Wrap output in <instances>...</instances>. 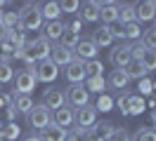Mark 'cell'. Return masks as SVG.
<instances>
[{
	"mask_svg": "<svg viewBox=\"0 0 156 141\" xmlns=\"http://www.w3.org/2000/svg\"><path fill=\"white\" fill-rule=\"evenodd\" d=\"M17 17H19V31H38L43 26V14H40L38 2H24Z\"/></svg>",
	"mask_w": 156,
	"mask_h": 141,
	"instance_id": "1",
	"label": "cell"
},
{
	"mask_svg": "<svg viewBox=\"0 0 156 141\" xmlns=\"http://www.w3.org/2000/svg\"><path fill=\"white\" fill-rule=\"evenodd\" d=\"M50 49H52V45H50L48 38H36V40H31V42H26V52H29V61L31 66H36L38 61H43V59H50Z\"/></svg>",
	"mask_w": 156,
	"mask_h": 141,
	"instance_id": "2",
	"label": "cell"
},
{
	"mask_svg": "<svg viewBox=\"0 0 156 141\" xmlns=\"http://www.w3.org/2000/svg\"><path fill=\"white\" fill-rule=\"evenodd\" d=\"M33 71V75H36V82H55L57 80V75H59V68L50 59H43V61H38V64L31 68Z\"/></svg>",
	"mask_w": 156,
	"mask_h": 141,
	"instance_id": "3",
	"label": "cell"
},
{
	"mask_svg": "<svg viewBox=\"0 0 156 141\" xmlns=\"http://www.w3.org/2000/svg\"><path fill=\"white\" fill-rule=\"evenodd\" d=\"M26 118H29V125H31V127H36V129L43 132L50 122H52V111H48L43 103H36Z\"/></svg>",
	"mask_w": 156,
	"mask_h": 141,
	"instance_id": "4",
	"label": "cell"
},
{
	"mask_svg": "<svg viewBox=\"0 0 156 141\" xmlns=\"http://www.w3.org/2000/svg\"><path fill=\"white\" fill-rule=\"evenodd\" d=\"M14 89H17V94H33V89H36V75H33L31 68H24V71L14 73Z\"/></svg>",
	"mask_w": 156,
	"mask_h": 141,
	"instance_id": "5",
	"label": "cell"
},
{
	"mask_svg": "<svg viewBox=\"0 0 156 141\" xmlns=\"http://www.w3.org/2000/svg\"><path fill=\"white\" fill-rule=\"evenodd\" d=\"M66 103L71 108H83L90 103V92L85 89V85H71L66 94Z\"/></svg>",
	"mask_w": 156,
	"mask_h": 141,
	"instance_id": "6",
	"label": "cell"
},
{
	"mask_svg": "<svg viewBox=\"0 0 156 141\" xmlns=\"http://www.w3.org/2000/svg\"><path fill=\"white\" fill-rule=\"evenodd\" d=\"M130 47H133V45H126V42H123V45H116L114 49H111L109 61L116 66L118 71H123V68H126V66L133 61V52H130Z\"/></svg>",
	"mask_w": 156,
	"mask_h": 141,
	"instance_id": "7",
	"label": "cell"
},
{
	"mask_svg": "<svg viewBox=\"0 0 156 141\" xmlns=\"http://www.w3.org/2000/svg\"><path fill=\"white\" fill-rule=\"evenodd\" d=\"M73 54H76V59L78 61H92V59H97V47H95V42L90 40V38H80L78 40V45L73 47Z\"/></svg>",
	"mask_w": 156,
	"mask_h": 141,
	"instance_id": "8",
	"label": "cell"
},
{
	"mask_svg": "<svg viewBox=\"0 0 156 141\" xmlns=\"http://www.w3.org/2000/svg\"><path fill=\"white\" fill-rule=\"evenodd\" d=\"M40 103H43L48 111H57V108H62V106L66 103V94L62 92L59 87H50V89L43 92V101Z\"/></svg>",
	"mask_w": 156,
	"mask_h": 141,
	"instance_id": "9",
	"label": "cell"
},
{
	"mask_svg": "<svg viewBox=\"0 0 156 141\" xmlns=\"http://www.w3.org/2000/svg\"><path fill=\"white\" fill-rule=\"evenodd\" d=\"M73 122H76V111H73L69 103H64V106L57 108V111H52V125L66 129V127H71Z\"/></svg>",
	"mask_w": 156,
	"mask_h": 141,
	"instance_id": "10",
	"label": "cell"
},
{
	"mask_svg": "<svg viewBox=\"0 0 156 141\" xmlns=\"http://www.w3.org/2000/svg\"><path fill=\"white\" fill-rule=\"evenodd\" d=\"M95 122H97V111H95L92 103H88V106H83V108H78V111H76V125H78V129H85V132H88Z\"/></svg>",
	"mask_w": 156,
	"mask_h": 141,
	"instance_id": "11",
	"label": "cell"
},
{
	"mask_svg": "<svg viewBox=\"0 0 156 141\" xmlns=\"http://www.w3.org/2000/svg\"><path fill=\"white\" fill-rule=\"evenodd\" d=\"M76 59V54H73V49H66V47H62V45H52V49H50V61L57 66H69L71 61Z\"/></svg>",
	"mask_w": 156,
	"mask_h": 141,
	"instance_id": "12",
	"label": "cell"
},
{
	"mask_svg": "<svg viewBox=\"0 0 156 141\" xmlns=\"http://www.w3.org/2000/svg\"><path fill=\"white\" fill-rule=\"evenodd\" d=\"M66 71H64V78H66V82L71 85H83V80H85V68H83V61H78V59H73L69 66H64Z\"/></svg>",
	"mask_w": 156,
	"mask_h": 141,
	"instance_id": "13",
	"label": "cell"
},
{
	"mask_svg": "<svg viewBox=\"0 0 156 141\" xmlns=\"http://www.w3.org/2000/svg\"><path fill=\"white\" fill-rule=\"evenodd\" d=\"M111 132H114V125H111V122H95L88 129V139L90 141H109Z\"/></svg>",
	"mask_w": 156,
	"mask_h": 141,
	"instance_id": "14",
	"label": "cell"
},
{
	"mask_svg": "<svg viewBox=\"0 0 156 141\" xmlns=\"http://www.w3.org/2000/svg\"><path fill=\"white\" fill-rule=\"evenodd\" d=\"M156 17V2L147 0V2H135V21H151Z\"/></svg>",
	"mask_w": 156,
	"mask_h": 141,
	"instance_id": "15",
	"label": "cell"
},
{
	"mask_svg": "<svg viewBox=\"0 0 156 141\" xmlns=\"http://www.w3.org/2000/svg\"><path fill=\"white\" fill-rule=\"evenodd\" d=\"M99 19L104 26H111L118 21V2H99Z\"/></svg>",
	"mask_w": 156,
	"mask_h": 141,
	"instance_id": "16",
	"label": "cell"
},
{
	"mask_svg": "<svg viewBox=\"0 0 156 141\" xmlns=\"http://www.w3.org/2000/svg\"><path fill=\"white\" fill-rule=\"evenodd\" d=\"M90 40L95 42V47H97V49H102V47H109L111 42H114V35H111L109 26H99L97 31H92Z\"/></svg>",
	"mask_w": 156,
	"mask_h": 141,
	"instance_id": "17",
	"label": "cell"
},
{
	"mask_svg": "<svg viewBox=\"0 0 156 141\" xmlns=\"http://www.w3.org/2000/svg\"><path fill=\"white\" fill-rule=\"evenodd\" d=\"M64 28H66L64 21H48V24H45V33H43V38H48L50 42H59Z\"/></svg>",
	"mask_w": 156,
	"mask_h": 141,
	"instance_id": "18",
	"label": "cell"
},
{
	"mask_svg": "<svg viewBox=\"0 0 156 141\" xmlns=\"http://www.w3.org/2000/svg\"><path fill=\"white\" fill-rule=\"evenodd\" d=\"M66 129H62V127H57V125H52L50 122L48 127L43 129V134H40V139L43 141H66Z\"/></svg>",
	"mask_w": 156,
	"mask_h": 141,
	"instance_id": "19",
	"label": "cell"
},
{
	"mask_svg": "<svg viewBox=\"0 0 156 141\" xmlns=\"http://www.w3.org/2000/svg\"><path fill=\"white\" fill-rule=\"evenodd\" d=\"M128 82H130V78L126 75V71H118V68L109 73V80H107V85L111 89H126Z\"/></svg>",
	"mask_w": 156,
	"mask_h": 141,
	"instance_id": "20",
	"label": "cell"
},
{
	"mask_svg": "<svg viewBox=\"0 0 156 141\" xmlns=\"http://www.w3.org/2000/svg\"><path fill=\"white\" fill-rule=\"evenodd\" d=\"M80 19L83 21H97L99 19V2H95V0L83 2L80 5Z\"/></svg>",
	"mask_w": 156,
	"mask_h": 141,
	"instance_id": "21",
	"label": "cell"
},
{
	"mask_svg": "<svg viewBox=\"0 0 156 141\" xmlns=\"http://www.w3.org/2000/svg\"><path fill=\"white\" fill-rule=\"evenodd\" d=\"M121 35H123V40H140L142 38V28H140V24L137 21H130V24H121Z\"/></svg>",
	"mask_w": 156,
	"mask_h": 141,
	"instance_id": "22",
	"label": "cell"
},
{
	"mask_svg": "<svg viewBox=\"0 0 156 141\" xmlns=\"http://www.w3.org/2000/svg\"><path fill=\"white\" fill-rule=\"evenodd\" d=\"M12 103H14V108H17L19 113H24V115H29L31 108L36 106L33 99H31V94H14V101Z\"/></svg>",
	"mask_w": 156,
	"mask_h": 141,
	"instance_id": "23",
	"label": "cell"
},
{
	"mask_svg": "<svg viewBox=\"0 0 156 141\" xmlns=\"http://www.w3.org/2000/svg\"><path fill=\"white\" fill-rule=\"evenodd\" d=\"M40 14H43V19H48V21H59V17H62L59 2H43L40 5Z\"/></svg>",
	"mask_w": 156,
	"mask_h": 141,
	"instance_id": "24",
	"label": "cell"
},
{
	"mask_svg": "<svg viewBox=\"0 0 156 141\" xmlns=\"http://www.w3.org/2000/svg\"><path fill=\"white\" fill-rule=\"evenodd\" d=\"M135 21V2H121L118 5V24Z\"/></svg>",
	"mask_w": 156,
	"mask_h": 141,
	"instance_id": "25",
	"label": "cell"
},
{
	"mask_svg": "<svg viewBox=\"0 0 156 141\" xmlns=\"http://www.w3.org/2000/svg\"><path fill=\"white\" fill-rule=\"evenodd\" d=\"M123 71H126V75L130 78V80H144V75H147L144 66L140 64L137 59H133V61H130V64H128L126 68H123Z\"/></svg>",
	"mask_w": 156,
	"mask_h": 141,
	"instance_id": "26",
	"label": "cell"
},
{
	"mask_svg": "<svg viewBox=\"0 0 156 141\" xmlns=\"http://www.w3.org/2000/svg\"><path fill=\"white\" fill-rule=\"evenodd\" d=\"M83 68H85V78H102V71H104V64L99 61V59H92V61H85L83 64Z\"/></svg>",
	"mask_w": 156,
	"mask_h": 141,
	"instance_id": "27",
	"label": "cell"
},
{
	"mask_svg": "<svg viewBox=\"0 0 156 141\" xmlns=\"http://www.w3.org/2000/svg\"><path fill=\"white\" fill-rule=\"evenodd\" d=\"M144 108H147L144 99H142V96H137V94H135V96L130 94V99H128V115H142Z\"/></svg>",
	"mask_w": 156,
	"mask_h": 141,
	"instance_id": "28",
	"label": "cell"
},
{
	"mask_svg": "<svg viewBox=\"0 0 156 141\" xmlns=\"http://www.w3.org/2000/svg\"><path fill=\"white\" fill-rule=\"evenodd\" d=\"M78 40H80V35H78V33H73V31L64 28V33H62V38H59V42H57V45L66 47V49H73V47L78 45Z\"/></svg>",
	"mask_w": 156,
	"mask_h": 141,
	"instance_id": "29",
	"label": "cell"
},
{
	"mask_svg": "<svg viewBox=\"0 0 156 141\" xmlns=\"http://www.w3.org/2000/svg\"><path fill=\"white\" fill-rule=\"evenodd\" d=\"M137 61L144 66L147 73H149V71H156V49H144V54L140 56Z\"/></svg>",
	"mask_w": 156,
	"mask_h": 141,
	"instance_id": "30",
	"label": "cell"
},
{
	"mask_svg": "<svg viewBox=\"0 0 156 141\" xmlns=\"http://www.w3.org/2000/svg\"><path fill=\"white\" fill-rule=\"evenodd\" d=\"M0 24L7 28V31H14V28L19 26V17H17V12H0Z\"/></svg>",
	"mask_w": 156,
	"mask_h": 141,
	"instance_id": "31",
	"label": "cell"
},
{
	"mask_svg": "<svg viewBox=\"0 0 156 141\" xmlns=\"http://www.w3.org/2000/svg\"><path fill=\"white\" fill-rule=\"evenodd\" d=\"M133 141H156V129L154 127H140L135 132Z\"/></svg>",
	"mask_w": 156,
	"mask_h": 141,
	"instance_id": "32",
	"label": "cell"
},
{
	"mask_svg": "<svg viewBox=\"0 0 156 141\" xmlns=\"http://www.w3.org/2000/svg\"><path fill=\"white\" fill-rule=\"evenodd\" d=\"M14 80V68H12L10 61H0V85Z\"/></svg>",
	"mask_w": 156,
	"mask_h": 141,
	"instance_id": "33",
	"label": "cell"
},
{
	"mask_svg": "<svg viewBox=\"0 0 156 141\" xmlns=\"http://www.w3.org/2000/svg\"><path fill=\"white\" fill-rule=\"evenodd\" d=\"M142 45L147 49H156V26L147 28L144 33H142Z\"/></svg>",
	"mask_w": 156,
	"mask_h": 141,
	"instance_id": "34",
	"label": "cell"
},
{
	"mask_svg": "<svg viewBox=\"0 0 156 141\" xmlns=\"http://www.w3.org/2000/svg\"><path fill=\"white\" fill-rule=\"evenodd\" d=\"M114 108V99L109 96V94H99L97 103H95V111H102V113H109Z\"/></svg>",
	"mask_w": 156,
	"mask_h": 141,
	"instance_id": "35",
	"label": "cell"
},
{
	"mask_svg": "<svg viewBox=\"0 0 156 141\" xmlns=\"http://www.w3.org/2000/svg\"><path fill=\"white\" fill-rule=\"evenodd\" d=\"M80 5L83 2H78V0H64V2H59V9H62V14L66 12V14H73V12H80Z\"/></svg>",
	"mask_w": 156,
	"mask_h": 141,
	"instance_id": "36",
	"label": "cell"
},
{
	"mask_svg": "<svg viewBox=\"0 0 156 141\" xmlns=\"http://www.w3.org/2000/svg\"><path fill=\"white\" fill-rule=\"evenodd\" d=\"M85 89H88V92H102V89H107L104 78H90L88 85H85Z\"/></svg>",
	"mask_w": 156,
	"mask_h": 141,
	"instance_id": "37",
	"label": "cell"
},
{
	"mask_svg": "<svg viewBox=\"0 0 156 141\" xmlns=\"http://www.w3.org/2000/svg\"><path fill=\"white\" fill-rule=\"evenodd\" d=\"M66 141H90V139H88V132H85V129L73 127V129L66 134Z\"/></svg>",
	"mask_w": 156,
	"mask_h": 141,
	"instance_id": "38",
	"label": "cell"
},
{
	"mask_svg": "<svg viewBox=\"0 0 156 141\" xmlns=\"http://www.w3.org/2000/svg\"><path fill=\"white\" fill-rule=\"evenodd\" d=\"M17 136H19V127H17L14 122L5 125V129H2V139H7V141H14Z\"/></svg>",
	"mask_w": 156,
	"mask_h": 141,
	"instance_id": "39",
	"label": "cell"
},
{
	"mask_svg": "<svg viewBox=\"0 0 156 141\" xmlns=\"http://www.w3.org/2000/svg\"><path fill=\"white\" fill-rule=\"evenodd\" d=\"M109 141H133V139H130L128 129H123V127H114V132H111Z\"/></svg>",
	"mask_w": 156,
	"mask_h": 141,
	"instance_id": "40",
	"label": "cell"
},
{
	"mask_svg": "<svg viewBox=\"0 0 156 141\" xmlns=\"http://www.w3.org/2000/svg\"><path fill=\"white\" fill-rule=\"evenodd\" d=\"M128 99H130V94H118V99H116L118 111L123 113V115H128Z\"/></svg>",
	"mask_w": 156,
	"mask_h": 141,
	"instance_id": "41",
	"label": "cell"
},
{
	"mask_svg": "<svg viewBox=\"0 0 156 141\" xmlns=\"http://www.w3.org/2000/svg\"><path fill=\"white\" fill-rule=\"evenodd\" d=\"M17 115H19V111L14 108V103H10V106H7V118H10V122L17 120Z\"/></svg>",
	"mask_w": 156,
	"mask_h": 141,
	"instance_id": "42",
	"label": "cell"
},
{
	"mask_svg": "<svg viewBox=\"0 0 156 141\" xmlns=\"http://www.w3.org/2000/svg\"><path fill=\"white\" fill-rule=\"evenodd\" d=\"M140 92H142V94L151 92V82H149V80H140Z\"/></svg>",
	"mask_w": 156,
	"mask_h": 141,
	"instance_id": "43",
	"label": "cell"
},
{
	"mask_svg": "<svg viewBox=\"0 0 156 141\" xmlns=\"http://www.w3.org/2000/svg\"><path fill=\"white\" fill-rule=\"evenodd\" d=\"M21 141H43V139H40L38 134H29V136H24Z\"/></svg>",
	"mask_w": 156,
	"mask_h": 141,
	"instance_id": "44",
	"label": "cell"
},
{
	"mask_svg": "<svg viewBox=\"0 0 156 141\" xmlns=\"http://www.w3.org/2000/svg\"><path fill=\"white\" fill-rule=\"evenodd\" d=\"M0 141H5V139H2V134H0Z\"/></svg>",
	"mask_w": 156,
	"mask_h": 141,
	"instance_id": "45",
	"label": "cell"
},
{
	"mask_svg": "<svg viewBox=\"0 0 156 141\" xmlns=\"http://www.w3.org/2000/svg\"><path fill=\"white\" fill-rule=\"evenodd\" d=\"M154 19H156V17H154Z\"/></svg>",
	"mask_w": 156,
	"mask_h": 141,
	"instance_id": "46",
	"label": "cell"
}]
</instances>
